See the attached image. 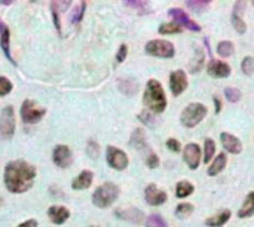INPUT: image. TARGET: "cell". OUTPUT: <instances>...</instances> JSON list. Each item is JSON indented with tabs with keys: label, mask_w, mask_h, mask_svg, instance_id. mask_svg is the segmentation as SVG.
<instances>
[{
	"label": "cell",
	"mask_w": 254,
	"mask_h": 227,
	"mask_svg": "<svg viewBox=\"0 0 254 227\" xmlns=\"http://www.w3.org/2000/svg\"><path fill=\"white\" fill-rule=\"evenodd\" d=\"M211 2H208V0H189V2H186V6L193 11V12H198L201 14L204 12L207 8H210Z\"/></svg>",
	"instance_id": "27"
},
{
	"label": "cell",
	"mask_w": 254,
	"mask_h": 227,
	"mask_svg": "<svg viewBox=\"0 0 254 227\" xmlns=\"http://www.w3.org/2000/svg\"><path fill=\"white\" fill-rule=\"evenodd\" d=\"M234 51H235L234 49V43L229 42V40H223L217 46V52H218L220 56H223V58H228V56H231L234 53Z\"/></svg>",
	"instance_id": "30"
},
{
	"label": "cell",
	"mask_w": 254,
	"mask_h": 227,
	"mask_svg": "<svg viewBox=\"0 0 254 227\" xmlns=\"http://www.w3.org/2000/svg\"><path fill=\"white\" fill-rule=\"evenodd\" d=\"M119 89L125 95H134L138 89V83L131 79H121L119 80Z\"/></svg>",
	"instance_id": "25"
},
{
	"label": "cell",
	"mask_w": 254,
	"mask_h": 227,
	"mask_svg": "<svg viewBox=\"0 0 254 227\" xmlns=\"http://www.w3.org/2000/svg\"><path fill=\"white\" fill-rule=\"evenodd\" d=\"M232 25L235 27V30H236L239 35H244V33L247 32V25H245L244 19H242L239 15L232 14Z\"/></svg>",
	"instance_id": "37"
},
{
	"label": "cell",
	"mask_w": 254,
	"mask_h": 227,
	"mask_svg": "<svg viewBox=\"0 0 254 227\" xmlns=\"http://www.w3.org/2000/svg\"><path fill=\"white\" fill-rule=\"evenodd\" d=\"M143 103L150 113L159 115L166 108V97L163 92L162 85L156 79H150L146 85V89L143 94Z\"/></svg>",
	"instance_id": "2"
},
{
	"label": "cell",
	"mask_w": 254,
	"mask_h": 227,
	"mask_svg": "<svg viewBox=\"0 0 254 227\" xmlns=\"http://www.w3.org/2000/svg\"><path fill=\"white\" fill-rule=\"evenodd\" d=\"M193 190H195L193 184L190 181L183 180V181H179L176 186V196L180 197V199H184V197H187L193 193Z\"/></svg>",
	"instance_id": "24"
},
{
	"label": "cell",
	"mask_w": 254,
	"mask_h": 227,
	"mask_svg": "<svg viewBox=\"0 0 254 227\" xmlns=\"http://www.w3.org/2000/svg\"><path fill=\"white\" fill-rule=\"evenodd\" d=\"M251 215H254V192H250L247 194L242 207L238 211V217L239 218H248Z\"/></svg>",
	"instance_id": "21"
},
{
	"label": "cell",
	"mask_w": 254,
	"mask_h": 227,
	"mask_svg": "<svg viewBox=\"0 0 254 227\" xmlns=\"http://www.w3.org/2000/svg\"><path fill=\"white\" fill-rule=\"evenodd\" d=\"M125 6H129V8H134L137 9L138 12H149V2H143V0H138V2H125Z\"/></svg>",
	"instance_id": "38"
},
{
	"label": "cell",
	"mask_w": 254,
	"mask_h": 227,
	"mask_svg": "<svg viewBox=\"0 0 254 227\" xmlns=\"http://www.w3.org/2000/svg\"><path fill=\"white\" fill-rule=\"evenodd\" d=\"M169 88L174 97L181 95V92L187 88V76L183 70H174L169 74Z\"/></svg>",
	"instance_id": "12"
},
{
	"label": "cell",
	"mask_w": 254,
	"mask_h": 227,
	"mask_svg": "<svg viewBox=\"0 0 254 227\" xmlns=\"http://www.w3.org/2000/svg\"><path fill=\"white\" fill-rule=\"evenodd\" d=\"M145 199H146V202H147L149 205H152V207H159V205H162V204L166 202L168 194H166V192L158 189L156 184H149V186L146 187V190H145Z\"/></svg>",
	"instance_id": "11"
},
{
	"label": "cell",
	"mask_w": 254,
	"mask_h": 227,
	"mask_svg": "<svg viewBox=\"0 0 254 227\" xmlns=\"http://www.w3.org/2000/svg\"><path fill=\"white\" fill-rule=\"evenodd\" d=\"M131 146L135 147L137 150L140 152H147V155L150 152H153L149 144H147V141H146V134L143 129H135L131 135Z\"/></svg>",
	"instance_id": "19"
},
{
	"label": "cell",
	"mask_w": 254,
	"mask_h": 227,
	"mask_svg": "<svg viewBox=\"0 0 254 227\" xmlns=\"http://www.w3.org/2000/svg\"><path fill=\"white\" fill-rule=\"evenodd\" d=\"M168 15L174 19V22H177L183 28H187V30H190V32H201V25L196 24L195 21H192L183 9L173 8V9L168 11Z\"/></svg>",
	"instance_id": "10"
},
{
	"label": "cell",
	"mask_w": 254,
	"mask_h": 227,
	"mask_svg": "<svg viewBox=\"0 0 254 227\" xmlns=\"http://www.w3.org/2000/svg\"><path fill=\"white\" fill-rule=\"evenodd\" d=\"M226 162H228V157H226L224 153L217 155V157L213 160V163L208 168V175L210 177H214V175L220 174L223 169H224V166H226Z\"/></svg>",
	"instance_id": "23"
},
{
	"label": "cell",
	"mask_w": 254,
	"mask_h": 227,
	"mask_svg": "<svg viewBox=\"0 0 254 227\" xmlns=\"http://www.w3.org/2000/svg\"><path fill=\"white\" fill-rule=\"evenodd\" d=\"M17 227H39V224H37V221H36V220L30 218V220H27V221H24V223L18 224Z\"/></svg>",
	"instance_id": "44"
},
{
	"label": "cell",
	"mask_w": 254,
	"mask_h": 227,
	"mask_svg": "<svg viewBox=\"0 0 254 227\" xmlns=\"http://www.w3.org/2000/svg\"><path fill=\"white\" fill-rule=\"evenodd\" d=\"M91 227H94V226H91Z\"/></svg>",
	"instance_id": "46"
},
{
	"label": "cell",
	"mask_w": 254,
	"mask_h": 227,
	"mask_svg": "<svg viewBox=\"0 0 254 227\" xmlns=\"http://www.w3.org/2000/svg\"><path fill=\"white\" fill-rule=\"evenodd\" d=\"M52 160L56 166H60L63 169L69 168L73 163V153H72L70 147L64 146V144L56 146L52 152Z\"/></svg>",
	"instance_id": "9"
},
{
	"label": "cell",
	"mask_w": 254,
	"mask_h": 227,
	"mask_svg": "<svg viewBox=\"0 0 254 227\" xmlns=\"http://www.w3.org/2000/svg\"><path fill=\"white\" fill-rule=\"evenodd\" d=\"M166 149L169 152H173V153H179L181 150V144H180V141L176 140V138H168L166 140Z\"/></svg>",
	"instance_id": "39"
},
{
	"label": "cell",
	"mask_w": 254,
	"mask_h": 227,
	"mask_svg": "<svg viewBox=\"0 0 254 227\" xmlns=\"http://www.w3.org/2000/svg\"><path fill=\"white\" fill-rule=\"evenodd\" d=\"M245 2H236L235 3V6H234V12L232 14H235V15H242V12H244V9H245Z\"/></svg>",
	"instance_id": "43"
},
{
	"label": "cell",
	"mask_w": 254,
	"mask_h": 227,
	"mask_svg": "<svg viewBox=\"0 0 254 227\" xmlns=\"http://www.w3.org/2000/svg\"><path fill=\"white\" fill-rule=\"evenodd\" d=\"M127 55H128V46L125 43H122L118 49V53H116V61L118 63H124L125 58H127Z\"/></svg>",
	"instance_id": "42"
},
{
	"label": "cell",
	"mask_w": 254,
	"mask_h": 227,
	"mask_svg": "<svg viewBox=\"0 0 254 227\" xmlns=\"http://www.w3.org/2000/svg\"><path fill=\"white\" fill-rule=\"evenodd\" d=\"M0 46H2V51L6 58L12 64H15V60L12 58V53H11V30L2 19H0Z\"/></svg>",
	"instance_id": "16"
},
{
	"label": "cell",
	"mask_w": 254,
	"mask_h": 227,
	"mask_svg": "<svg viewBox=\"0 0 254 227\" xmlns=\"http://www.w3.org/2000/svg\"><path fill=\"white\" fill-rule=\"evenodd\" d=\"M106 159H107V163L110 165V168L116 169V171H124L129 163V159H128L127 153L124 150L115 147V146L107 147Z\"/></svg>",
	"instance_id": "8"
},
{
	"label": "cell",
	"mask_w": 254,
	"mask_h": 227,
	"mask_svg": "<svg viewBox=\"0 0 254 227\" xmlns=\"http://www.w3.org/2000/svg\"><path fill=\"white\" fill-rule=\"evenodd\" d=\"M220 140H221V144H223L224 150L228 153L239 155L242 152V143L239 141L238 137H235V135H232L229 132H221Z\"/></svg>",
	"instance_id": "15"
},
{
	"label": "cell",
	"mask_w": 254,
	"mask_h": 227,
	"mask_svg": "<svg viewBox=\"0 0 254 227\" xmlns=\"http://www.w3.org/2000/svg\"><path fill=\"white\" fill-rule=\"evenodd\" d=\"M15 134V113L12 105H6L0 113V135L5 140L12 138Z\"/></svg>",
	"instance_id": "7"
},
{
	"label": "cell",
	"mask_w": 254,
	"mask_h": 227,
	"mask_svg": "<svg viewBox=\"0 0 254 227\" xmlns=\"http://www.w3.org/2000/svg\"><path fill=\"white\" fill-rule=\"evenodd\" d=\"M201 149L198 144L195 143H189L186 147H184V153H183V157H184V162L187 163V166L190 169H196L200 166V162H201Z\"/></svg>",
	"instance_id": "14"
},
{
	"label": "cell",
	"mask_w": 254,
	"mask_h": 227,
	"mask_svg": "<svg viewBox=\"0 0 254 227\" xmlns=\"http://www.w3.org/2000/svg\"><path fill=\"white\" fill-rule=\"evenodd\" d=\"M241 70L247 76H251L254 73V58L253 56H245L241 63Z\"/></svg>",
	"instance_id": "36"
},
{
	"label": "cell",
	"mask_w": 254,
	"mask_h": 227,
	"mask_svg": "<svg viewBox=\"0 0 254 227\" xmlns=\"http://www.w3.org/2000/svg\"><path fill=\"white\" fill-rule=\"evenodd\" d=\"M193 210H195V207H193L192 204L183 202V204H179V205H177V208H176V215H177V218L184 220V218H187V217L192 215Z\"/></svg>",
	"instance_id": "28"
},
{
	"label": "cell",
	"mask_w": 254,
	"mask_h": 227,
	"mask_svg": "<svg viewBox=\"0 0 254 227\" xmlns=\"http://www.w3.org/2000/svg\"><path fill=\"white\" fill-rule=\"evenodd\" d=\"M229 218H231V211L229 210H223L221 212H218V214L213 215L211 218H208L205 221V224L208 227H223L226 223L229 221Z\"/></svg>",
	"instance_id": "22"
},
{
	"label": "cell",
	"mask_w": 254,
	"mask_h": 227,
	"mask_svg": "<svg viewBox=\"0 0 254 227\" xmlns=\"http://www.w3.org/2000/svg\"><path fill=\"white\" fill-rule=\"evenodd\" d=\"M115 215L124 221H129V223H134V224H140L143 223L145 220V214L141 212L140 210L134 208V207H124V208H118L115 211Z\"/></svg>",
	"instance_id": "13"
},
{
	"label": "cell",
	"mask_w": 254,
	"mask_h": 227,
	"mask_svg": "<svg viewBox=\"0 0 254 227\" xmlns=\"http://www.w3.org/2000/svg\"><path fill=\"white\" fill-rule=\"evenodd\" d=\"M19 113H21V119L24 123L33 125V123H37L42 121V118L46 115V108L39 107L36 104V101H33V100H25L21 104Z\"/></svg>",
	"instance_id": "5"
},
{
	"label": "cell",
	"mask_w": 254,
	"mask_h": 227,
	"mask_svg": "<svg viewBox=\"0 0 254 227\" xmlns=\"http://www.w3.org/2000/svg\"><path fill=\"white\" fill-rule=\"evenodd\" d=\"M158 32L161 35H179L183 32V27L179 25L177 22H165L159 27Z\"/></svg>",
	"instance_id": "26"
},
{
	"label": "cell",
	"mask_w": 254,
	"mask_h": 227,
	"mask_svg": "<svg viewBox=\"0 0 254 227\" xmlns=\"http://www.w3.org/2000/svg\"><path fill=\"white\" fill-rule=\"evenodd\" d=\"M87 153L91 159H98L100 157V144L94 140H90L87 143Z\"/></svg>",
	"instance_id": "34"
},
{
	"label": "cell",
	"mask_w": 254,
	"mask_h": 227,
	"mask_svg": "<svg viewBox=\"0 0 254 227\" xmlns=\"http://www.w3.org/2000/svg\"><path fill=\"white\" fill-rule=\"evenodd\" d=\"M146 226L147 227H168L166 221L159 215V214H152L147 217L146 220Z\"/></svg>",
	"instance_id": "32"
},
{
	"label": "cell",
	"mask_w": 254,
	"mask_h": 227,
	"mask_svg": "<svg viewBox=\"0 0 254 227\" xmlns=\"http://www.w3.org/2000/svg\"><path fill=\"white\" fill-rule=\"evenodd\" d=\"M145 51H146V53H149L152 56H158V58H173L176 53V48L171 42L161 40V39L147 42Z\"/></svg>",
	"instance_id": "6"
},
{
	"label": "cell",
	"mask_w": 254,
	"mask_h": 227,
	"mask_svg": "<svg viewBox=\"0 0 254 227\" xmlns=\"http://www.w3.org/2000/svg\"><path fill=\"white\" fill-rule=\"evenodd\" d=\"M216 153V143L213 138H207L205 143H204V162L208 163L211 162L213 156Z\"/></svg>",
	"instance_id": "29"
},
{
	"label": "cell",
	"mask_w": 254,
	"mask_h": 227,
	"mask_svg": "<svg viewBox=\"0 0 254 227\" xmlns=\"http://www.w3.org/2000/svg\"><path fill=\"white\" fill-rule=\"evenodd\" d=\"M224 95H226V98H228L229 103H238L241 100V97H242L241 91L238 88H232V87L224 89Z\"/></svg>",
	"instance_id": "35"
},
{
	"label": "cell",
	"mask_w": 254,
	"mask_h": 227,
	"mask_svg": "<svg viewBox=\"0 0 254 227\" xmlns=\"http://www.w3.org/2000/svg\"><path fill=\"white\" fill-rule=\"evenodd\" d=\"M214 105H216V115H218L221 110V101L217 97H214Z\"/></svg>",
	"instance_id": "45"
},
{
	"label": "cell",
	"mask_w": 254,
	"mask_h": 227,
	"mask_svg": "<svg viewBox=\"0 0 254 227\" xmlns=\"http://www.w3.org/2000/svg\"><path fill=\"white\" fill-rule=\"evenodd\" d=\"M85 9H87V3H85V2H79V3H77V6L74 8V11L72 12L70 21H72L73 24L80 22V21H82V18H83V15H85Z\"/></svg>",
	"instance_id": "31"
},
{
	"label": "cell",
	"mask_w": 254,
	"mask_h": 227,
	"mask_svg": "<svg viewBox=\"0 0 254 227\" xmlns=\"http://www.w3.org/2000/svg\"><path fill=\"white\" fill-rule=\"evenodd\" d=\"M146 165H147L149 168H152V169L158 168V165H159V157H158V155H156L155 152H150V153L147 155V157H146Z\"/></svg>",
	"instance_id": "41"
},
{
	"label": "cell",
	"mask_w": 254,
	"mask_h": 227,
	"mask_svg": "<svg viewBox=\"0 0 254 227\" xmlns=\"http://www.w3.org/2000/svg\"><path fill=\"white\" fill-rule=\"evenodd\" d=\"M48 217L54 224H64L70 218V211L64 205H52L48 210Z\"/></svg>",
	"instance_id": "17"
},
{
	"label": "cell",
	"mask_w": 254,
	"mask_h": 227,
	"mask_svg": "<svg viewBox=\"0 0 254 227\" xmlns=\"http://www.w3.org/2000/svg\"><path fill=\"white\" fill-rule=\"evenodd\" d=\"M205 116H207V107L201 103H192L181 111L180 122L186 128H193L196 125H200Z\"/></svg>",
	"instance_id": "4"
},
{
	"label": "cell",
	"mask_w": 254,
	"mask_h": 227,
	"mask_svg": "<svg viewBox=\"0 0 254 227\" xmlns=\"http://www.w3.org/2000/svg\"><path fill=\"white\" fill-rule=\"evenodd\" d=\"M138 119L143 122V123H146V125H149V126H152L153 123H155V118H153V115L149 111V110H145V111H141L140 115H138Z\"/></svg>",
	"instance_id": "40"
},
{
	"label": "cell",
	"mask_w": 254,
	"mask_h": 227,
	"mask_svg": "<svg viewBox=\"0 0 254 227\" xmlns=\"http://www.w3.org/2000/svg\"><path fill=\"white\" fill-rule=\"evenodd\" d=\"M119 193L121 190L115 183H104L92 193V204L98 208H109L116 202Z\"/></svg>",
	"instance_id": "3"
},
{
	"label": "cell",
	"mask_w": 254,
	"mask_h": 227,
	"mask_svg": "<svg viewBox=\"0 0 254 227\" xmlns=\"http://www.w3.org/2000/svg\"><path fill=\"white\" fill-rule=\"evenodd\" d=\"M92 180H94V174L91 171H88V169H85V171L79 173V175L73 180L72 187L74 190H85V189L91 187Z\"/></svg>",
	"instance_id": "20"
},
{
	"label": "cell",
	"mask_w": 254,
	"mask_h": 227,
	"mask_svg": "<svg viewBox=\"0 0 254 227\" xmlns=\"http://www.w3.org/2000/svg\"><path fill=\"white\" fill-rule=\"evenodd\" d=\"M36 175H37V171L32 163L18 159V160L9 162L5 166L3 180H5V186L8 192L21 194L33 187Z\"/></svg>",
	"instance_id": "1"
},
{
	"label": "cell",
	"mask_w": 254,
	"mask_h": 227,
	"mask_svg": "<svg viewBox=\"0 0 254 227\" xmlns=\"http://www.w3.org/2000/svg\"><path fill=\"white\" fill-rule=\"evenodd\" d=\"M207 71L210 76L213 77H217V79H224V77H229L231 76V67L229 64H226L224 61H218V60H211L208 67H207Z\"/></svg>",
	"instance_id": "18"
},
{
	"label": "cell",
	"mask_w": 254,
	"mask_h": 227,
	"mask_svg": "<svg viewBox=\"0 0 254 227\" xmlns=\"http://www.w3.org/2000/svg\"><path fill=\"white\" fill-rule=\"evenodd\" d=\"M14 89L12 82L6 76H0V97H6Z\"/></svg>",
	"instance_id": "33"
}]
</instances>
